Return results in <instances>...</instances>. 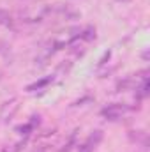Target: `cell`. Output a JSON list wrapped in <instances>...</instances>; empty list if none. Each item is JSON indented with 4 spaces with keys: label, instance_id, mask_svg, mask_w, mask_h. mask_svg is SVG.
<instances>
[{
    "label": "cell",
    "instance_id": "cell-2",
    "mask_svg": "<svg viewBox=\"0 0 150 152\" xmlns=\"http://www.w3.org/2000/svg\"><path fill=\"white\" fill-rule=\"evenodd\" d=\"M53 78H44V80H41V81H37V83H34V85H30L28 87V90H36V88H42V87H46L50 81H51Z\"/></svg>",
    "mask_w": 150,
    "mask_h": 152
},
{
    "label": "cell",
    "instance_id": "cell-3",
    "mask_svg": "<svg viewBox=\"0 0 150 152\" xmlns=\"http://www.w3.org/2000/svg\"><path fill=\"white\" fill-rule=\"evenodd\" d=\"M4 18H5V12H4V11H0V23L4 21Z\"/></svg>",
    "mask_w": 150,
    "mask_h": 152
},
{
    "label": "cell",
    "instance_id": "cell-1",
    "mask_svg": "<svg viewBox=\"0 0 150 152\" xmlns=\"http://www.w3.org/2000/svg\"><path fill=\"white\" fill-rule=\"evenodd\" d=\"M125 112H127V106L115 103V104H110L108 108H104V110H103V115H104V117H108V118H111V120H115V118L122 117Z\"/></svg>",
    "mask_w": 150,
    "mask_h": 152
}]
</instances>
